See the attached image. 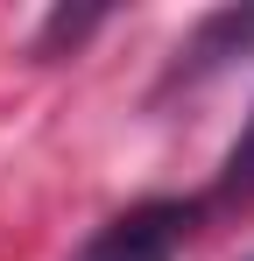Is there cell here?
Returning a JSON list of instances; mask_svg holds the SVG:
<instances>
[{
  "label": "cell",
  "instance_id": "cell-1",
  "mask_svg": "<svg viewBox=\"0 0 254 261\" xmlns=\"http://www.w3.org/2000/svg\"><path fill=\"white\" fill-rule=\"evenodd\" d=\"M198 212H205V205H191V198H148V205H134V212L106 219V226L85 240L78 261H176V247L191 240Z\"/></svg>",
  "mask_w": 254,
  "mask_h": 261
},
{
  "label": "cell",
  "instance_id": "cell-2",
  "mask_svg": "<svg viewBox=\"0 0 254 261\" xmlns=\"http://www.w3.org/2000/svg\"><path fill=\"white\" fill-rule=\"evenodd\" d=\"M233 57H254V7H219L198 21V36L176 49V78H205Z\"/></svg>",
  "mask_w": 254,
  "mask_h": 261
},
{
  "label": "cell",
  "instance_id": "cell-3",
  "mask_svg": "<svg viewBox=\"0 0 254 261\" xmlns=\"http://www.w3.org/2000/svg\"><path fill=\"white\" fill-rule=\"evenodd\" d=\"M247 198H254V113H247V127H240V141L226 148L219 184H212V205H247Z\"/></svg>",
  "mask_w": 254,
  "mask_h": 261
},
{
  "label": "cell",
  "instance_id": "cell-4",
  "mask_svg": "<svg viewBox=\"0 0 254 261\" xmlns=\"http://www.w3.org/2000/svg\"><path fill=\"white\" fill-rule=\"evenodd\" d=\"M85 29H99V7H85V14L57 7V14H49V29H42V49H49V43H78Z\"/></svg>",
  "mask_w": 254,
  "mask_h": 261
}]
</instances>
